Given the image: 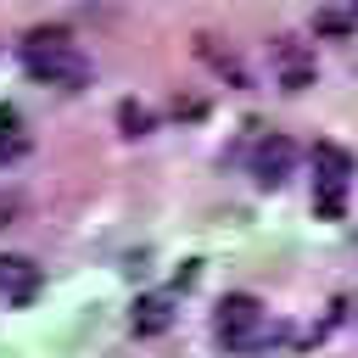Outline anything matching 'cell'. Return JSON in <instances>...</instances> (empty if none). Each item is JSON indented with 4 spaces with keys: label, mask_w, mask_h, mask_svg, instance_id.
Segmentation results:
<instances>
[{
    "label": "cell",
    "mask_w": 358,
    "mask_h": 358,
    "mask_svg": "<svg viewBox=\"0 0 358 358\" xmlns=\"http://www.w3.org/2000/svg\"><path fill=\"white\" fill-rule=\"evenodd\" d=\"M17 207H22L17 196H0V224H11V213H17Z\"/></svg>",
    "instance_id": "cell-12"
},
{
    "label": "cell",
    "mask_w": 358,
    "mask_h": 358,
    "mask_svg": "<svg viewBox=\"0 0 358 358\" xmlns=\"http://www.w3.org/2000/svg\"><path fill=\"white\" fill-rule=\"evenodd\" d=\"M168 324H173V296H168V291L140 296V302H134V313H129V330H134V336H162Z\"/></svg>",
    "instance_id": "cell-7"
},
{
    "label": "cell",
    "mask_w": 358,
    "mask_h": 358,
    "mask_svg": "<svg viewBox=\"0 0 358 358\" xmlns=\"http://www.w3.org/2000/svg\"><path fill=\"white\" fill-rule=\"evenodd\" d=\"M347 179H352V157H347L341 145L319 140V145H313V207H319V218H341V207H347Z\"/></svg>",
    "instance_id": "cell-2"
},
{
    "label": "cell",
    "mask_w": 358,
    "mask_h": 358,
    "mask_svg": "<svg viewBox=\"0 0 358 358\" xmlns=\"http://www.w3.org/2000/svg\"><path fill=\"white\" fill-rule=\"evenodd\" d=\"M268 62H274V78H280L285 90H308V84L319 78V67H313V50H308L302 39H291V34H274V45H268Z\"/></svg>",
    "instance_id": "cell-4"
},
{
    "label": "cell",
    "mask_w": 358,
    "mask_h": 358,
    "mask_svg": "<svg viewBox=\"0 0 358 358\" xmlns=\"http://www.w3.org/2000/svg\"><path fill=\"white\" fill-rule=\"evenodd\" d=\"M213 330H218V341L224 347H252L257 341V330H263V302L257 296H246V291H235V296H224L218 302V313H213Z\"/></svg>",
    "instance_id": "cell-3"
},
{
    "label": "cell",
    "mask_w": 358,
    "mask_h": 358,
    "mask_svg": "<svg viewBox=\"0 0 358 358\" xmlns=\"http://www.w3.org/2000/svg\"><path fill=\"white\" fill-rule=\"evenodd\" d=\"M313 28L324 39H352L358 34V6H313Z\"/></svg>",
    "instance_id": "cell-9"
},
{
    "label": "cell",
    "mask_w": 358,
    "mask_h": 358,
    "mask_svg": "<svg viewBox=\"0 0 358 358\" xmlns=\"http://www.w3.org/2000/svg\"><path fill=\"white\" fill-rule=\"evenodd\" d=\"M34 291H39V263H28V257H0V296L6 302H34Z\"/></svg>",
    "instance_id": "cell-6"
},
{
    "label": "cell",
    "mask_w": 358,
    "mask_h": 358,
    "mask_svg": "<svg viewBox=\"0 0 358 358\" xmlns=\"http://www.w3.org/2000/svg\"><path fill=\"white\" fill-rule=\"evenodd\" d=\"M22 145H28V140H22V129H17V112L0 106V168H6L11 157H22Z\"/></svg>",
    "instance_id": "cell-10"
},
{
    "label": "cell",
    "mask_w": 358,
    "mask_h": 358,
    "mask_svg": "<svg viewBox=\"0 0 358 358\" xmlns=\"http://www.w3.org/2000/svg\"><path fill=\"white\" fill-rule=\"evenodd\" d=\"M117 117H123V134H145V129H151V112H145L140 101H123Z\"/></svg>",
    "instance_id": "cell-11"
},
{
    "label": "cell",
    "mask_w": 358,
    "mask_h": 358,
    "mask_svg": "<svg viewBox=\"0 0 358 358\" xmlns=\"http://www.w3.org/2000/svg\"><path fill=\"white\" fill-rule=\"evenodd\" d=\"M291 168H296V145H291V134H263V140L252 145V173H257V185L280 190V185L291 179Z\"/></svg>",
    "instance_id": "cell-5"
},
{
    "label": "cell",
    "mask_w": 358,
    "mask_h": 358,
    "mask_svg": "<svg viewBox=\"0 0 358 358\" xmlns=\"http://www.w3.org/2000/svg\"><path fill=\"white\" fill-rule=\"evenodd\" d=\"M17 62L34 84H56V90H84L90 84V56L78 50V39L67 28H34L17 45Z\"/></svg>",
    "instance_id": "cell-1"
},
{
    "label": "cell",
    "mask_w": 358,
    "mask_h": 358,
    "mask_svg": "<svg viewBox=\"0 0 358 358\" xmlns=\"http://www.w3.org/2000/svg\"><path fill=\"white\" fill-rule=\"evenodd\" d=\"M196 56H201L213 73H224L229 84H246V67H241V62H235V50H229V45H218L213 34H196Z\"/></svg>",
    "instance_id": "cell-8"
}]
</instances>
